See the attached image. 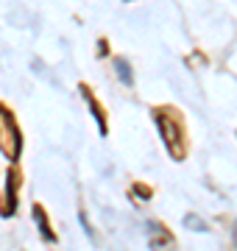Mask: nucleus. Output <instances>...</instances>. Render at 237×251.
Here are the masks:
<instances>
[{
	"instance_id": "f03ea898",
	"label": "nucleus",
	"mask_w": 237,
	"mask_h": 251,
	"mask_svg": "<svg viewBox=\"0 0 237 251\" xmlns=\"http://www.w3.org/2000/svg\"><path fill=\"white\" fill-rule=\"evenodd\" d=\"M159 126H162V134H165V143H167V148L173 151V156H182V143H179V134H173V131H179L173 126V120L170 117L159 115Z\"/></svg>"
},
{
	"instance_id": "7ed1b4c3",
	"label": "nucleus",
	"mask_w": 237,
	"mask_h": 251,
	"mask_svg": "<svg viewBox=\"0 0 237 251\" xmlns=\"http://www.w3.org/2000/svg\"><path fill=\"white\" fill-rule=\"evenodd\" d=\"M154 232L159 234V237H156V240L151 243V246H154V251H167L170 246H173V240H170V234L165 232L162 226H156V224H154Z\"/></svg>"
},
{
	"instance_id": "39448f33",
	"label": "nucleus",
	"mask_w": 237,
	"mask_h": 251,
	"mask_svg": "<svg viewBox=\"0 0 237 251\" xmlns=\"http://www.w3.org/2000/svg\"><path fill=\"white\" fill-rule=\"evenodd\" d=\"M235 234H237V226H235Z\"/></svg>"
},
{
	"instance_id": "20e7f679",
	"label": "nucleus",
	"mask_w": 237,
	"mask_h": 251,
	"mask_svg": "<svg viewBox=\"0 0 237 251\" xmlns=\"http://www.w3.org/2000/svg\"><path fill=\"white\" fill-rule=\"evenodd\" d=\"M115 67H118V73H120V78L126 81V84H131V73H128L126 62H118V64H115Z\"/></svg>"
},
{
	"instance_id": "f257e3e1",
	"label": "nucleus",
	"mask_w": 237,
	"mask_h": 251,
	"mask_svg": "<svg viewBox=\"0 0 237 251\" xmlns=\"http://www.w3.org/2000/svg\"><path fill=\"white\" fill-rule=\"evenodd\" d=\"M0 148H3V153L9 159H14L20 153V131H17V126H14V117L3 106H0Z\"/></svg>"
}]
</instances>
